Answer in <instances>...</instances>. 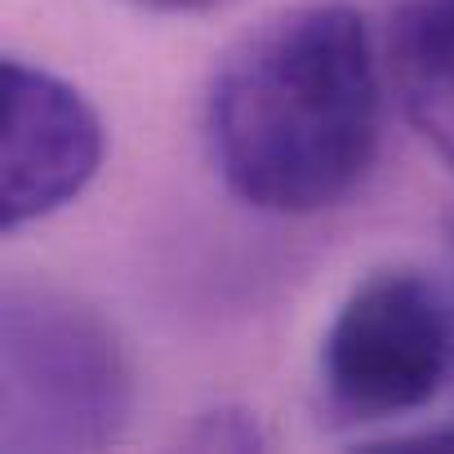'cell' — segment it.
<instances>
[{"label": "cell", "instance_id": "cell-3", "mask_svg": "<svg viewBox=\"0 0 454 454\" xmlns=\"http://www.w3.org/2000/svg\"><path fill=\"white\" fill-rule=\"evenodd\" d=\"M454 365V303L414 268L370 272L321 339L325 405L348 423L405 419L436 401Z\"/></svg>", "mask_w": 454, "mask_h": 454}, {"label": "cell", "instance_id": "cell-1", "mask_svg": "<svg viewBox=\"0 0 454 454\" xmlns=\"http://www.w3.org/2000/svg\"><path fill=\"white\" fill-rule=\"evenodd\" d=\"M383 76L352 5H299L263 19L223 54L205 98L218 178L263 214L339 205L374 165Z\"/></svg>", "mask_w": 454, "mask_h": 454}, {"label": "cell", "instance_id": "cell-4", "mask_svg": "<svg viewBox=\"0 0 454 454\" xmlns=\"http://www.w3.org/2000/svg\"><path fill=\"white\" fill-rule=\"evenodd\" d=\"M107 129L94 103L63 76L5 63V134H0V223L5 232L50 218L103 169Z\"/></svg>", "mask_w": 454, "mask_h": 454}, {"label": "cell", "instance_id": "cell-6", "mask_svg": "<svg viewBox=\"0 0 454 454\" xmlns=\"http://www.w3.org/2000/svg\"><path fill=\"white\" fill-rule=\"evenodd\" d=\"M454 0H410L396 23V50H450Z\"/></svg>", "mask_w": 454, "mask_h": 454}, {"label": "cell", "instance_id": "cell-2", "mask_svg": "<svg viewBox=\"0 0 454 454\" xmlns=\"http://www.w3.org/2000/svg\"><path fill=\"white\" fill-rule=\"evenodd\" d=\"M134 379L116 330L72 294L0 299V450L81 454L125 432Z\"/></svg>", "mask_w": 454, "mask_h": 454}, {"label": "cell", "instance_id": "cell-5", "mask_svg": "<svg viewBox=\"0 0 454 454\" xmlns=\"http://www.w3.org/2000/svg\"><path fill=\"white\" fill-rule=\"evenodd\" d=\"M405 112L419 134L454 165V45L450 50H396Z\"/></svg>", "mask_w": 454, "mask_h": 454}, {"label": "cell", "instance_id": "cell-7", "mask_svg": "<svg viewBox=\"0 0 454 454\" xmlns=\"http://www.w3.org/2000/svg\"><path fill=\"white\" fill-rule=\"evenodd\" d=\"M147 10H160V14H209L218 5H232V0H138Z\"/></svg>", "mask_w": 454, "mask_h": 454}]
</instances>
